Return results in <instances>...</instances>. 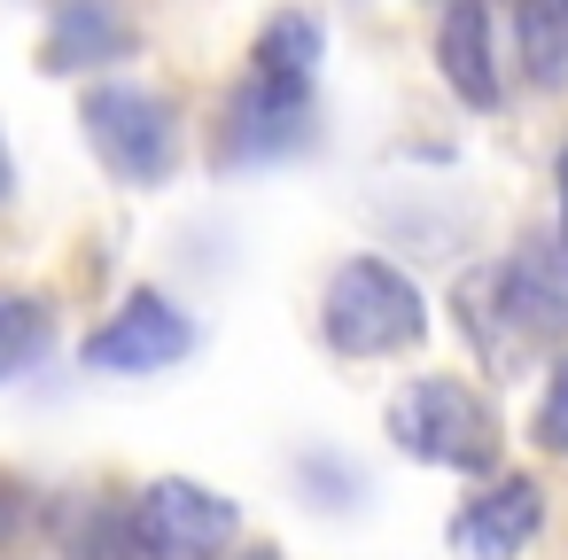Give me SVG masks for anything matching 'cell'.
<instances>
[{
	"mask_svg": "<svg viewBox=\"0 0 568 560\" xmlns=\"http://www.w3.org/2000/svg\"><path fill=\"white\" fill-rule=\"evenodd\" d=\"M459 319H467V343L506 381V374H521L537 350H552L568 335V273H552L545 242H529L506 265H475L459 281Z\"/></svg>",
	"mask_w": 568,
	"mask_h": 560,
	"instance_id": "obj_1",
	"label": "cell"
},
{
	"mask_svg": "<svg viewBox=\"0 0 568 560\" xmlns=\"http://www.w3.org/2000/svg\"><path fill=\"white\" fill-rule=\"evenodd\" d=\"M320 335L343 358H389L428 335V304L389 257H351V265H335V281L320 296Z\"/></svg>",
	"mask_w": 568,
	"mask_h": 560,
	"instance_id": "obj_2",
	"label": "cell"
},
{
	"mask_svg": "<svg viewBox=\"0 0 568 560\" xmlns=\"http://www.w3.org/2000/svg\"><path fill=\"white\" fill-rule=\"evenodd\" d=\"M389 444L420 467H459V475H483L498 459V413L490 397H475L467 381L452 374H420L389 397Z\"/></svg>",
	"mask_w": 568,
	"mask_h": 560,
	"instance_id": "obj_3",
	"label": "cell"
},
{
	"mask_svg": "<svg viewBox=\"0 0 568 560\" xmlns=\"http://www.w3.org/2000/svg\"><path fill=\"white\" fill-rule=\"evenodd\" d=\"M79 125H87L94 156H102L118 180L156 187V180L172 172V149H180L172 102H164V94H149V86H133V79H102V86H87Z\"/></svg>",
	"mask_w": 568,
	"mask_h": 560,
	"instance_id": "obj_4",
	"label": "cell"
},
{
	"mask_svg": "<svg viewBox=\"0 0 568 560\" xmlns=\"http://www.w3.org/2000/svg\"><path fill=\"white\" fill-rule=\"evenodd\" d=\"M125 529H133L141 560H219L242 537V506L203 490V482H187V475H164V482H149L133 498Z\"/></svg>",
	"mask_w": 568,
	"mask_h": 560,
	"instance_id": "obj_5",
	"label": "cell"
},
{
	"mask_svg": "<svg viewBox=\"0 0 568 560\" xmlns=\"http://www.w3.org/2000/svg\"><path fill=\"white\" fill-rule=\"evenodd\" d=\"M195 350V319L180 304H164L156 288H133L94 335H87V374H164Z\"/></svg>",
	"mask_w": 568,
	"mask_h": 560,
	"instance_id": "obj_6",
	"label": "cell"
},
{
	"mask_svg": "<svg viewBox=\"0 0 568 560\" xmlns=\"http://www.w3.org/2000/svg\"><path fill=\"white\" fill-rule=\"evenodd\" d=\"M312 141V94L304 86H273V79H242L226 102V141L219 164H265Z\"/></svg>",
	"mask_w": 568,
	"mask_h": 560,
	"instance_id": "obj_7",
	"label": "cell"
},
{
	"mask_svg": "<svg viewBox=\"0 0 568 560\" xmlns=\"http://www.w3.org/2000/svg\"><path fill=\"white\" fill-rule=\"evenodd\" d=\"M537 521H545V490L529 475H498L483 498H467V513L452 521V544L467 560H514L537 537Z\"/></svg>",
	"mask_w": 568,
	"mask_h": 560,
	"instance_id": "obj_8",
	"label": "cell"
},
{
	"mask_svg": "<svg viewBox=\"0 0 568 560\" xmlns=\"http://www.w3.org/2000/svg\"><path fill=\"white\" fill-rule=\"evenodd\" d=\"M141 48L133 17L118 0H55V24H48V63L40 71H94V63H125Z\"/></svg>",
	"mask_w": 568,
	"mask_h": 560,
	"instance_id": "obj_9",
	"label": "cell"
},
{
	"mask_svg": "<svg viewBox=\"0 0 568 560\" xmlns=\"http://www.w3.org/2000/svg\"><path fill=\"white\" fill-rule=\"evenodd\" d=\"M436 63H444V86H452L467 110H498V71H490V17H483V0L444 9Z\"/></svg>",
	"mask_w": 568,
	"mask_h": 560,
	"instance_id": "obj_10",
	"label": "cell"
},
{
	"mask_svg": "<svg viewBox=\"0 0 568 560\" xmlns=\"http://www.w3.org/2000/svg\"><path fill=\"white\" fill-rule=\"evenodd\" d=\"M320 48H327V32H320V17H304V9H288V17H273V24L257 32V48H250V79H273V86H304V94H312V71H320Z\"/></svg>",
	"mask_w": 568,
	"mask_h": 560,
	"instance_id": "obj_11",
	"label": "cell"
},
{
	"mask_svg": "<svg viewBox=\"0 0 568 560\" xmlns=\"http://www.w3.org/2000/svg\"><path fill=\"white\" fill-rule=\"evenodd\" d=\"M514 40H521V71L537 86H568V0H521Z\"/></svg>",
	"mask_w": 568,
	"mask_h": 560,
	"instance_id": "obj_12",
	"label": "cell"
},
{
	"mask_svg": "<svg viewBox=\"0 0 568 560\" xmlns=\"http://www.w3.org/2000/svg\"><path fill=\"white\" fill-rule=\"evenodd\" d=\"M40 350H48V304L0 288V381H17Z\"/></svg>",
	"mask_w": 568,
	"mask_h": 560,
	"instance_id": "obj_13",
	"label": "cell"
},
{
	"mask_svg": "<svg viewBox=\"0 0 568 560\" xmlns=\"http://www.w3.org/2000/svg\"><path fill=\"white\" fill-rule=\"evenodd\" d=\"M537 444L568 459V350L552 358V381H545V397H537Z\"/></svg>",
	"mask_w": 568,
	"mask_h": 560,
	"instance_id": "obj_14",
	"label": "cell"
},
{
	"mask_svg": "<svg viewBox=\"0 0 568 560\" xmlns=\"http://www.w3.org/2000/svg\"><path fill=\"white\" fill-rule=\"evenodd\" d=\"M17 537H24V482L0 475V560L17 552Z\"/></svg>",
	"mask_w": 568,
	"mask_h": 560,
	"instance_id": "obj_15",
	"label": "cell"
},
{
	"mask_svg": "<svg viewBox=\"0 0 568 560\" xmlns=\"http://www.w3.org/2000/svg\"><path fill=\"white\" fill-rule=\"evenodd\" d=\"M560 250H568V149H560Z\"/></svg>",
	"mask_w": 568,
	"mask_h": 560,
	"instance_id": "obj_16",
	"label": "cell"
},
{
	"mask_svg": "<svg viewBox=\"0 0 568 560\" xmlns=\"http://www.w3.org/2000/svg\"><path fill=\"white\" fill-rule=\"evenodd\" d=\"M9 187H17V164H9V141H0V203H9Z\"/></svg>",
	"mask_w": 568,
	"mask_h": 560,
	"instance_id": "obj_17",
	"label": "cell"
},
{
	"mask_svg": "<svg viewBox=\"0 0 568 560\" xmlns=\"http://www.w3.org/2000/svg\"><path fill=\"white\" fill-rule=\"evenodd\" d=\"M444 9H467V0H444Z\"/></svg>",
	"mask_w": 568,
	"mask_h": 560,
	"instance_id": "obj_18",
	"label": "cell"
},
{
	"mask_svg": "<svg viewBox=\"0 0 568 560\" xmlns=\"http://www.w3.org/2000/svg\"><path fill=\"white\" fill-rule=\"evenodd\" d=\"M257 560H265V552H257Z\"/></svg>",
	"mask_w": 568,
	"mask_h": 560,
	"instance_id": "obj_19",
	"label": "cell"
}]
</instances>
